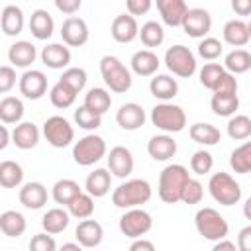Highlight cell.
Wrapping results in <instances>:
<instances>
[{"mask_svg": "<svg viewBox=\"0 0 251 251\" xmlns=\"http://www.w3.org/2000/svg\"><path fill=\"white\" fill-rule=\"evenodd\" d=\"M188 178L190 173L184 165H176V163L167 165L159 175V186H157L159 198L165 204H176L180 200V192Z\"/></svg>", "mask_w": 251, "mask_h": 251, "instance_id": "obj_1", "label": "cell"}, {"mask_svg": "<svg viewBox=\"0 0 251 251\" xmlns=\"http://www.w3.org/2000/svg\"><path fill=\"white\" fill-rule=\"evenodd\" d=\"M153 194V188L147 180L143 178H131V180H126L122 182L118 188H114L112 192V204L116 208H135V206H141L145 202H149Z\"/></svg>", "mask_w": 251, "mask_h": 251, "instance_id": "obj_2", "label": "cell"}, {"mask_svg": "<svg viewBox=\"0 0 251 251\" xmlns=\"http://www.w3.org/2000/svg\"><path fill=\"white\" fill-rule=\"evenodd\" d=\"M100 75H102L106 86L116 94H124L131 88L133 78H131L129 69L114 55H104L100 59Z\"/></svg>", "mask_w": 251, "mask_h": 251, "instance_id": "obj_3", "label": "cell"}, {"mask_svg": "<svg viewBox=\"0 0 251 251\" xmlns=\"http://www.w3.org/2000/svg\"><path fill=\"white\" fill-rule=\"evenodd\" d=\"M194 226H196V231L208 241L224 239L229 233V226H227L226 218L216 208H210V206H204L196 212Z\"/></svg>", "mask_w": 251, "mask_h": 251, "instance_id": "obj_4", "label": "cell"}, {"mask_svg": "<svg viewBox=\"0 0 251 251\" xmlns=\"http://www.w3.org/2000/svg\"><path fill=\"white\" fill-rule=\"evenodd\" d=\"M151 122L163 133H178L186 126V114L176 104L161 102L151 110Z\"/></svg>", "mask_w": 251, "mask_h": 251, "instance_id": "obj_5", "label": "cell"}, {"mask_svg": "<svg viewBox=\"0 0 251 251\" xmlns=\"http://www.w3.org/2000/svg\"><path fill=\"white\" fill-rule=\"evenodd\" d=\"M208 190L212 198L222 206H233L241 200V186L229 173H214L208 180Z\"/></svg>", "mask_w": 251, "mask_h": 251, "instance_id": "obj_6", "label": "cell"}, {"mask_svg": "<svg viewBox=\"0 0 251 251\" xmlns=\"http://www.w3.org/2000/svg\"><path fill=\"white\" fill-rule=\"evenodd\" d=\"M106 153H108L106 141L96 133H88L73 145V159L80 167H90L98 163L102 157H106Z\"/></svg>", "mask_w": 251, "mask_h": 251, "instance_id": "obj_7", "label": "cell"}, {"mask_svg": "<svg viewBox=\"0 0 251 251\" xmlns=\"http://www.w3.org/2000/svg\"><path fill=\"white\" fill-rule=\"evenodd\" d=\"M165 65L167 69L180 78H190L196 73V57L186 45H173L165 51Z\"/></svg>", "mask_w": 251, "mask_h": 251, "instance_id": "obj_8", "label": "cell"}, {"mask_svg": "<svg viewBox=\"0 0 251 251\" xmlns=\"http://www.w3.org/2000/svg\"><path fill=\"white\" fill-rule=\"evenodd\" d=\"M153 227V218L149 212H145L143 208L135 206V208H127L122 218H120V231L126 237H143L145 233H149Z\"/></svg>", "mask_w": 251, "mask_h": 251, "instance_id": "obj_9", "label": "cell"}, {"mask_svg": "<svg viewBox=\"0 0 251 251\" xmlns=\"http://www.w3.org/2000/svg\"><path fill=\"white\" fill-rule=\"evenodd\" d=\"M43 135H45L49 145H53L57 149H63V147L73 143L75 129L69 124V120H65L63 116H51L43 124Z\"/></svg>", "mask_w": 251, "mask_h": 251, "instance_id": "obj_10", "label": "cell"}, {"mask_svg": "<svg viewBox=\"0 0 251 251\" xmlns=\"http://www.w3.org/2000/svg\"><path fill=\"white\" fill-rule=\"evenodd\" d=\"M180 27L184 29L186 35L194 39H202L212 29V16L204 8H188L180 22Z\"/></svg>", "mask_w": 251, "mask_h": 251, "instance_id": "obj_11", "label": "cell"}, {"mask_svg": "<svg viewBox=\"0 0 251 251\" xmlns=\"http://www.w3.org/2000/svg\"><path fill=\"white\" fill-rule=\"evenodd\" d=\"M61 37H63V43L69 47H82L88 41L90 31L82 18L69 16L61 25Z\"/></svg>", "mask_w": 251, "mask_h": 251, "instance_id": "obj_12", "label": "cell"}, {"mask_svg": "<svg viewBox=\"0 0 251 251\" xmlns=\"http://www.w3.org/2000/svg\"><path fill=\"white\" fill-rule=\"evenodd\" d=\"M18 86L27 100H39L47 92V76L37 69H29L18 78Z\"/></svg>", "mask_w": 251, "mask_h": 251, "instance_id": "obj_13", "label": "cell"}, {"mask_svg": "<svg viewBox=\"0 0 251 251\" xmlns=\"http://www.w3.org/2000/svg\"><path fill=\"white\" fill-rule=\"evenodd\" d=\"M108 171L118 176V178H126L133 173V155L127 147L124 145H116L110 149L108 153Z\"/></svg>", "mask_w": 251, "mask_h": 251, "instance_id": "obj_14", "label": "cell"}, {"mask_svg": "<svg viewBox=\"0 0 251 251\" xmlns=\"http://www.w3.org/2000/svg\"><path fill=\"white\" fill-rule=\"evenodd\" d=\"M116 122L126 131H135L145 124V110L135 102H126L116 112Z\"/></svg>", "mask_w": 251, "mask_h": 251, "instance_id": "obj_15", "label": "cell"}, {"mask_svg": "<svg viewBox=\"0 0 251 251\" xmlns=\"http://www.w3.org/2000/svg\"><path fill=\"white\" fill-rule=\"evenodd\" d=\"M137 31H139L137 20L131 14L116 16L110 25V33H112L114 41H118V43H131L137 37Z\"/></svg>", "mask_w": 251, "mask_h": 251, "instance_id": "obj_16", "label": "cell"}, {"mask_svg": "<svg viewBox=\"0 0 251 251\" xmlns=\"http://www.w3.org/2000/svg\"><path fill=\"white\" fill-rule=\"evenodd\" d=\"M75 237L76 241L80 243V247L84 249H92V247H98L102 243V237H104V229L102 226L96 222V220H88L84 218L76 229H75Z\"/></svg>", "mask_w": 251, "mask_h": 251, "instance_id": "obj_17", "label": "cell"}, {"mask_svg": "<svg viewBox=\"0 0 251 251\" xmlns=\"http://www.w3.org/2000/svg\"><path fill=\"white\" fill-rule=\"evenodd\" d=\"M10 141L22 151L33 149L39 143V129L33 122H18V126L10 133Z\"/></svg>", "mask_w": 251, "mask_h": 251, "instance_id": "obj_18", "label": "cell"}, {"mask_svg": "<svg viewBox=\"0 0 251 251\" xmlns=\"http://www.w3.org/2000/svg\"><path fill=\"white\" fill-rule=\"evenodd\" d=\"M147 153L153 161H169L171 157L176 155V141L169 133L153 135L147 141Z\"/></svg>", "mask_w": 251, "mask_h": 251, "instance_id": "obj_19", "label": "cell"}, {"mask_svg": "<svg viewBox=\"0 0 251 251\" xmlns=\"http://www.w3.org/2000/svg\"><path fill=\"white\" fill-rule=\"evenodd\" d=\"M129 65H131V71L135 75H139V76H153L157 73L161 61H159L157 53H153L151 49H139V51H135L131 55Z\"/></svg>", "mask_w": 251, "mask_h": 251, "instance_id": "obj_20", "label": "cell"}, {"mask_svg": "<svg viewBox=\"0 0 251 251\" xmlns=\"http://www.w3.org/2000/svg\"><path fill=\"white\" fill-rule=\"evenodd\" d=\"M155 4L161 14V20L171 27H178L188 10L184 0H155Z\"/></svg>", "mask_w": 251, "mask_h": 251, "instance_id": "obj_21", "label": "cell"}, {"mask_svg": "<svg viewBox=\"0 0 251 251\" xmlns=\"http://www.w3.org/2000/svg\"><path fill=\"white\" fill-rule=\"evenodd\" d=\"M41 61L49 69H65L71 63V49L63 43H49L41 49Z\"/></svg>", "mask_w": 251, "mask_h": 251, "instance_id": "obj_22", "label": "cell"}, {"mask_svg": "<svg viewBox=\"0 0 251 251\" xmlns=\"http://www.w3.org/2000/svg\"><path fill=\"white\" fill-rule=\"evenodd\" d=\"M29 31L39 41L49 39L53 35V31H55L53 16L47 10H41V8L35 10V12H31V16H29Z\"/></svg>", "mask_w": 251, "mask_h": 251, "instance_id": "obj_23", "label": "cell"}, {"mask_svg": "<svg viewBox=\"0 0 251 251\" xmlns=\"http://www.w3.org/2000/svg\"><path fill=\"white\" fill-rule=\"evenodd\" d=\"M47 188L41 182H25L20 188V202L29 210H39L47 204Z\"/></svg>", "mask_w": 251, "mask_h": 251, "instance_id": "obj_24", "label": "cell"}, {"mask_svg": "<svg viewBox=\"0 0 251 251\" xmlns=\"http://www.w3.org/2000/svg\"><path fill=\"white\" fill-rule=\"evenodd\" d=\"M149 92L157 100L169 102L178 94V82L171 75H155L151 78V82H149Z\"/></svg>", "mask_w": 251, "mask_h": 251, "instance_id": "obj_25", "label": "cell"}, {"mask_svg": "<svg viewBox=\"0 0 251 251\" xmlns=\"http://www.w3.org/2000/svg\"><path fill=\"white\" fill-rule=\"evenodd\" d=\"M112 186V175L108 169H94L84 182V190L92 196V198H102L110 192Z\"/></svg>", "mask_w": 251, "mask_h": 251, "instance_id": "obj_26", "label": "cell"}, {"mask_svg": "<svg viewBox=\"0 0 251 251\" xmlns=\"http://www.w3.org/2000/svg\"><path fill=\"white\" fill-rule=\"evenodd\" d=\"M251 39V27L243 20H229L224 25V41L231 47H245Z\"/></svg>", "mask_w": 251, "mask_h": 251, "instance_id": "obj_27", "label": "cell"}, {"mask_svg": "<svg viewBox=\"0 0 251 251\" xmlns=\"http://www.w3.org/2000/svg\"><path fill=\"white\" fill-rule=\"evenodd\" d=\"M37 57L35 45L29 41H16L14 45H10L8 49V61L12 63V67H20V69H27Z\"/></svg>", "mask_w": 251, "mask_h": 251, "instance_id": "obj_28", "label": "cell"}, {"mask_svg": "<svg viewBox=\"0 0 251 251\" xmlns=\"http://www.w3.org/2000/svg\"><path fill=\"white\" fill-rule=\"evenodd\" d=\"M188 135L192 141L200 143V145H206V147H212V145H218L220 139H222V133L216 126L212 124H206V122H196L190 126L188 129Z\"/></svg>", "mask_w": 251, "mask_h": 251, "instance_id": "obj_29", "label": "cell"}, {"mask_svg": "<svg viewBox=\"0 0 251 251\" xmlns=\"http://www.w3.org/2000/svg\"><path fill=\"white\" fill-rule=\"evenodd\" d=\"M69 222H71V214L67 210H63V208H51L41 218L43 231H47L51 235H57V233L65 231L67 226H69Z\"/></svg>", "mask_w": 251, "mask_h": 251, "instance_id": "obj_30", "label": "cell"}, {"mask_svg": "<svg viewBox=\"0 0 251 251\" xmlns=\"http://www.w3.org/2000/svg\"><path fill=\"white\" fill-rule=\"evenodd\" d=\"M0 27L6 35H20L24 29V12L18 6H6L0 12Z\"/></svg>", "mask_w": 251, "mask_h": 251, "instance_id": "obj_31", "label": "cell"}, {"mask_svg": "<svg viewBox=\"0 0 251 251\" xmlns=\"http://www.w3.org/2000/svg\"><path fill=\"white\" fill-rule=\"evenodd\" d=\"M210 108L216 116L220 118H229L237 112L239 108V98L237 94H224V92H214L210 100Z\"/></svg>", "mask_w": 251, "mask_h": 251, "instance_id": "obj_32", "label": "cell"}, {"mask_svg": "<svg viewBox=\"0 0 251 251\" xmlns=\"http://www.w3.org/2000/svg\"><path fill=\"white\" fill-rule=\"evenodd\" d=\"M25 218L16 210H6L0 214V231L8 237H20L25 231Z\"/></svg>", "mask_w": 251, "mask_h": 251, "instance_id": "obj_33", "label": "cell"}, {"mask_svg": "<svg viewBox=\"0 0 251 251\" xmlns=\"http://www.w3.org/2000/svg\"><path fill=\"white\" fill-rule=\"evenodd\" d=\"M224 69L227 73H231V75H243V73H247L251 69V53L247 49H241V47L229 51L226 55V59H224Z\"/></svg>", "mask_w": 251, "mask_h": 251, "instance_id": "obj_34", "label": "cell"}, {"mask_svg": "<svg viewBox=\"0 0 251 251\" xmlns=\"http://www.w3.org/2000/svg\"><path fill=\"white\" fill-rule=\"evenodd\" d=\"M84 106L98 116H104L112 106V96L106 88H90L84 96Z\"/></svg>", "mask_w": 251, "mask_h": 251, "instance_id": "obj_35", "label": "cell"}, {"mask_svg": "<svg viewBox=\"0 0 251 251\" xmlns=\"http://www.w3.org/2000/svg\"><path fill=\"white\" fill-rule=\"evenodd\" d=\"M24 102L16 96H6L0 100V122L2 124H18L24 118Z\"/></svg>", "mask_w": 251, "mask_h": 251, "instance_id": "obj_36", "label": "cell"}, {"mask_svg": "<svg viewBox=\"0 0 251 251\" xmlns=\"http://www.w3.org/2000/svg\"><path fill=\"white\" fill-rule=\"evenodd\" d=\"M78 192H82V188H80V184L76 180H73V178H61V180H57L53 184L51 196H53V200L57 204H65L67 206Z\"/></svg>", "mask_w": 251, "mask_h": 251, "instance_id": "obj_37", "label": "cell"}, {"mask_svg": "<svg viewBox=\"0 0 251 251\" xmlns=\"http://www.w3.org/2000/svg\"><path fill=\"white\" fill-rule=\"evenodd\" d=\"M229 167L237 175H247L251 171V141H245L243 145L235 147L229 155Z\"/></svg>", "mask_w": 251, "mask_h": 251, "instance_id": "obj_38", "label": "cell"}, {"mask_svg": "<svg viewBox=\"0 0 251 251\" xmlns=\"http://www.w3.org/2000/svg\"><path fill=\"white\" fill-rule=\"evenodd\" d=\"M24 180V169L16 161H2L0 163V186L16 188Z\"/></svg>", "mask_w": 251, "mask_h": 251, "instance_id": "obj_39", "label": "cell"}, {"mask_svg": "<svg viewBox=\"0 0 251 251\" xmlns=\"http://www.w3.org/2000/svg\"><path fill=\"white\" fill-rule=\"evenodd\" d=\"M67 212L78 220H84V218H90L92 212H94V198L88 194V192H78L69 204H67Z\"/></svg>", "mask_w": 251, "mask_h": 251, "instance_id": "obj_40", "label": "cell"}, {"mask_svg": "<svg viewBox=\"0 0 251 251\" xmlns=\"http://www.w3.org/2000/svg\"><path fill=\"white\" fill-rule=\"evenodd\" d=\"M137 37L141 39V43L145 47H159L163 41H165V31H163V25L157 24V22H145L141 25V29L137 31Z\"/></svg>", "mask_w": 251, "mask_h": 251, "instance_id": "obj_41", "label": "cell"}, {"mask_svg": "<svg viewBox=\"0 0 251 251\" xmlns=\"http://www.w3.org/2000/svg\"><path fill=\"white\" fill-rule=\"evenodd\" d=\"M75 98H76V92H75L73 88H69L67 84H63L61 80H57V82L51 86V90H49V100H51V104H53L55 108H61V110L73 106V104H75Z\"/></svg>", "mask_w": 251, "mask_h": 251, "instance_id": "obj_42", "label": "cell"}, {"mask_svg": "<svg viewBox=\"0 0 251 251\" xmlns=\"http://www.w3.org/2000/svg\"><path fill=\"white\" fill-rule=\"evenodd\" d=\"M227 135L235 141H243L251 135V118L245 114H233L227 122Z\"/></svg>", "mask_w": 251, "mask_h": 251, "instance_id": "obj_43", "label": "cell"}, {"mask_svg": "<svg viewBox=\"0 0 251 251\" xmlns=\"http://www.w3.org/2000/svg\"><path fill=\"white\" fill-rule=\"evenodd\" d=\"M63 84H67L69 88H73L76 94L86 86V80H88V75H86V71L84 69H80V67H69V69H65L63 71V75H61V78H59Z\"/></svg>", "mask_w": 251, "mask_h": 251, "instance_id": "obj_44", "label": "cell"}, {"mask_svg": "<svg viewBox=\"0 0 251 251\" xmlns=\"http://www.w3.org/2000/svg\"><path fill=\"white\" fill-rule=\"evenodd\" d=\"M75 124H76L78 127L90 131V129L100 127V124H102V116L94 114L92 110H88V108L82 104V106H78V108L75 110Z\"/></svg>", "mask_w": 251, "mask_h": 251, "instance_id": "obj_45", "label": "cell"}, {"mask_svg": "<svg viewBox=\"0 0 251 251\" xmlns=\"http://www.w3.org/2000/svg\"><path fill=\"white\" fill-rule=\"evenodd\" d=\"M202 196H204L202 182L196 180V178H188L186 184H184V188H182V192H180V200L178 202H184V204L192 206V204H200Z\"/></svg>", "mask_w": 251, "mask_h": 251, "instance_id": "obj_46", "label": "cell"}, {"mask_svg": "<svg viewBox=\"0 0 251 251\" xmlns=\"http://www.w3.org/2000/svg\"><path fill=\"white\" fill-rule=\"evenodd\" d=\"M222 51H224V45H222V41L220 39H216V37H202V41L198 43V55L202 57V59H206V61H216L220 55H222Z\"/></svg>", "mask_w": 251, "mask_h": 251, "instance_id": "obj_47", "label": "cell"}, {"mask_svg": "<svg viewBox=\"0 0 251 251\" xmlns=\"http://www.w3.org/2000/svg\"><path fill=\"white\" fill-rule=\"evenodd\" d=\"M212 167H214V157L210 151L200 149L190 157V171L194 175H208L212 171Z\"/></svg>", "mask_w": 251, "mask_h": 251, "instance_id": "obj_48", "label": "cell"}, {"mask_svg": "<svg viewBox=\"0 0 251 251\" xmlns=\"http://www.w3.org/2000/svg\"><path fill=\"white\" fill-rule=\"evenodd\" d=\"M224 65L220 63H206L202 69H200V84L206 86V88H214V84L218 82V78L224 75Z\"/></svg>", "mask_w": 251, "mask_h": 251, "instance_id": "obj_49", "label": "cell"}, {"mask_svg": "<svg viewBox=\"0 0 251 251\" xmlns=\"http://www.w3.org/2000/svg\"><path fill=\"white\" fill-rule=\"evenodd\" d=\"M29 249L31 251H55L57 249V243H55V239H53L51 233L43 231V233H37V235L31 237Z\"/></svg>", "mask_w": 251, "mask_h": 251, "instance_id": "obj_50", "label": "cell"}, {"mask_svg": "<svg viewBox=\"0 0 251 251\" xmlns=\"http://www.w3.org/2000/svg\"><path fill=\"white\" fill-rule=\"evenodd\" d=\"M212 92H224V94H237V80L235 75L224 71V75L218 78V82L214 84Z\"/></svg>", "mask_w": 251, "mask_h": 251, "instance_id": "obj_51", "label": "cell"}, {"mask_svg": "<svg viewBox=\"0 0 251 251\" xmlns=\"http://www.w3.org/2000/svg\"><path fill=\"white\" fill-rule=\"evenodd\" d=\"M16 69L10 65H2L0 67V94L10 92L16 86Z\"/></svg>", "mask_w": 251, "mask_h": 251, "instance_id": "obj_52", "label": "cell"}, {"mask_svg": "<svg viewBox=\"0 0 251 251\" xmlns=\"http://www.w3.org/2000/svg\"><path fill=\"white\" fill-rule=\"evenodd\" d=\"M153 6V0H126V8H127V14H131L133 18L135 16H145Z\"/></svg>", "mask_w": 251, "mask_h": 251, "instance_id": "obj_53", "label": "cell"}, {"mask_svg": "<svg viewBox=\"0 0 251 251\" xmlns=\"http://www.w3.org/2000/svg\"><path fill=\"white\" fill-rule=\"evenodd\" d=\"M53 2H55L57 10L63 12V14H67V16L76 14L80 10V4H82V0H53Z\"/></svg>", "mask_w": 251, "mask_h": 251, "instance_id": "obj_54", "label": "cell"}, {"mask_svg": "<svg viewBox=\"0 0 251 251\" xmlns=\"http://www.w3.org/2000/svg\"><path fill=\"white\" fill-rule=\"evenodd\" d=\"M235 245H237L239 251H249V249H251V226H247V227H243V229L239 231Z\"/></svg>", "mask_w": 251, "mask_h": 251, "instance_id": "obj_55", "label": "cell"}, {"mask_svg": "<svg viewBox=\"0 0 251 251\" xmlns=\"http://www.w3.org/2000/svg\"><path fill=\"white\" fill-rule=\"evenodd\" d=\"M231 10L237 16H249L251 14V0H231Z\"/></svg>", "mask_w": 251, "mask_h": 251, "instance_id": "obj_56", "label": "cell"}, {"mask_svg": "<svg viewBox=\"0 0 251 251\" xmlns=\"http://www.w3.org/2000/svg\"><path fill=\"white\" fill-rule=\"evenodd\" d=\"M129 251H155V243L143 237H135V241L129 245Z\"/></svg>", "mask_w": 251, "mask_h": 251, "instance_id": "obj_57", "label": "cell"}, {"mask_svg": "<svg viewBox=\"0 0 251 251\" xmlns=\"http://www.w3.org/2000/svg\"><path fill=\"white\" fill-rule=\"evenodd\" d=\"M235 247H237V245H235L233 241H227L226 237L214 241V251H235Z\"/></svg>", "mask_w": 251, "mask_h": 251, "instance_id": "obj_58", "label": "cell"}, {"mask_svg": "<svg viewBox=\"0 0 251 251\" xmlns=\"http://www.w3.org/2000/svg\"><path fill=\"white\" fill-rule=\"evenodd\" d=\"M10 143V131L6 126H0V151H4Z\"/></svg>", "mask_w": 251, "mask_h": 251, "instance_id": "obj_59", "label": "cell"}, {"mask_svg": "<svg viewBox=\"0 0 251 251\" xmlns=\"http://www.w3.org/2000/svg\"><path fill=\"white\" fill-rule=\"evenodd\" d=\"M61 249H63V251H80L82 247H80V243L76 241V243H63Z\"/></svg>", "mask_w": 251, "mask_h": 251, "instance_id": "obj_60", "label": "cell"}]
</instances>
